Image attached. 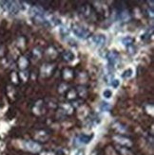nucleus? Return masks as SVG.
<instances>
[{"label": "nucleus", "instance_id": "f257e3e1", "mask_svg": "<svg viewBox=\"0 0 154 155\" xmlns=\"http://www.w3.org/2000/svg\"><path fill=\"white\" fill-rule=\"evenodd\" d=\"M71 31L73 34L80 39H86L90 35V30L87 27L80 24H73L71 25Z\"/></svg>", "mask_w": 154, "mask_h": 155}, {"label": "nucleus", "instance_id": "f03ea898", "mask_svg": "<svg viewBox=\"0 0 154 155\" xmlns=\"http://www.w3.org/2000/svg\"><path fill=\"white\" fill-rule=\"evenodd\" d=\"M19 2H15V1H2L0 2L1 7L6 10V12L10 13H13L16 14L18 13L20 10H22V7L19 6Z\"/></svg>", "mask_w": 154, "mask_h": 155}, {"label": "nucleus", "instance_id": "7ed1b4c3", "mask_svg": "<svg viewBox=\"0 0 154 155\" xmlns=\"http://www.w3.org/2000/svg\"><path fill=\"white\" fill-rule=\"evenodd\" d=\"M90 42L95 47H103L105 46L107 43V36L105 34H102V33H98V34H95L90 37Z\"/></svg>", "mask_w": 154, "mask_h": 155}, {"label": "nucleus", "instance_id": "20e7f679", "mask_svg": "<svg viewBox=\"0 0 154 155\" xmlns=\"http://www.w3.org/2000/svg\"><path fill=\"white\" fill-rule=\"evenodd\" d=\"M93 138V134H79L77 135L74 140H73V145L75 147H78V146H82V145H87V144L90 143V141L92 140Z\"/></svg>", "mask_w": 154, "mask_h": 155}, {"label": "nucleus", "instance_id": "39448f33", "mask_svg": "<svg viewBox=\"0 0 154 155\" xmlns=\"http://www.w3.org/2000/svg\"><path fill=\"white\" fill-rule=\"evenodd\" d=\"M108 61V64L111 67H116L120 63V55L116 51H111L107 56Z\"/></svg>", "mask_w": 154, "mask_h": 155}, {"label": "nucleus", "instance_id": "423d86ee", "mask_svg": "<svg viewBox=\"0 0 154 155\" xmlns=\"http://www.w3.org/2000/svg\"><path fill=\"white\" fill-rule=\"evenodd\" d=\"M25 148L28 149L29 151L34 152V153L41 151V146L37 142H34V141H26Z\"/></svg>", "mask_w": 154, "mask_h": 155}, {"label": "nucleus", "instance_id": "0eeeda50", "mask_svg": "<svg viewBox=\"0 0 154 155\" xmlns=\"http://www.w3.org/2000/svg\"><path fill=\"white\" fill-rule=\"evenodd\" d=\"M114 140L118 142L119 144H121V145H124V146H126V147H130L131 145H132V142H131L129 138H126L125 136H122V135H116L114 136Z\"/></svg>", "mask_w": 154, "mask_h": 155}, {"label": "nucleus", "instance_id": "6e6552de", "mask_svg": "<svg viewBox=\"0 0 154 155\" xmlns=\"http://www.w3.org/2000/svg\"><path fill=\"white\" fill-rule=\"evenodd\" d=\"M63 58L65 61L70 63V62H73V61L75 60V55L73 52H71V51H66L63 53Z\"/></svg>", "mask_w": 154, "mask_h": 155}, {"label": "nucleus", "instance_id": "1a4fd4ad", "mask_svg": "<svg viewBox=\"0 0 154 155\" xmlns=\"http://www.w3.org/2000/svg\"><path fill=\"white\" fill-rule=\"evenodd\" d=\"M133 75V70L131 69V68H128V69H126L124 72H123V74H122V78L125 80L126 79H129V78H131Z\"/></svg>", "mask_w": 154, "mask_h": 155}, {"label": "nucleus", "instance_id": "9d476101", "mask_svg": "<svg viewBox=\"0 0 154 155\" xmlns=\"http://www.w3.org/2000/svg\"><path fill=\"white\" fill-rule=\"evenodd\" d=\"M108 83L111 85L112 88L116 89V88H118L119 85H120V80L118 79H115V78H113V79H111V80L108 81Z\"/></svg>", "mask_w": 154, "mask_h": 155}, {"label": "nucleus", "instance_id": "9b49d317", "mask_svg": "<svg viewBox=\"0 0 154 155\" xmlns=\"http://www.w3.org/2000/svg\"><path fill=\"white\" fill-rule=\"evenodd\" d=\"M103 97H105L106 99H109L111 98L112 97V91L111 89H106L103 91Z\"/></svg>", "mask_w": 154, "mask_h": 155}, {"label": "nucleus", "instance_id": "f8f14e48", "mask_svg": "<svg viewBox=\"0 0 154 155\" xmlns=\"http://www.w3.org/2000/svg\"><path fill=\"white\" fill-rule=\"evenodd\" d=\"M132 42H133V39L131 37H126V38L123 39V44L126 46H129L131 44H132Z\"/></svg>", "mask_w": 154, "mask_h": 155}, {"label": "nucleus", "instance_id": "ddd939ff", "mask_svg": "<svg viewBox=\"0 0 154 155\" xmlns=\"http://www.w3.org/2000/svg\"><path fill=\"white\" fill-rule=\"evenodd\" d=\"M109 108H111V105L107 102H104V103H101V106H100V109L101 111H108Z\"/></svg>", "mask_w": 154, "mask_h": 155}, {"label": "nucleus", "instance_id": "4468645a", "mask_svg": "<svg viewBox=\"0 0 154 155\" xmlns=\"http://www.w3.org/2000/svg\"><path fill=\"white\" fill-rule=\"evenodd\" d=\"M120 151H121V153H122L123 155H133L132 153L129 151V149H126V148H120Z\"/></svg>", "mask_w": 154, "mask_h": 155}, {"label": "nucleus", "instance_id": "2eb2a0df", "mask_svg": "<svg viewBox=\"0 0 154 155\" xmlns=\"http://www.w3.org/2000/svg\"><path fill=\"white\" fill-rule=\"evenodd\" d=\"M21 63V67H22V68H25L26 66H27V64H28V62H27L25 58H22V59L20 60L19 63Z\"/></svg>", "mask_w": 154, "mask_h": 155}, {"label": "nucleus", "instance_id": "dca6fc26", "mask_svg": "<svg viewBox=\"0 0 154 155\" xmlns=\"http://www.w3.org/2000/svg\"><path fill=\"white\" fill-rule=\"evenodd\" d=\"M74 155H85V149L84 148H78L74 152Z\"/></svg>", "mask_w": 154, "mask_h": 155}]
</instances>
